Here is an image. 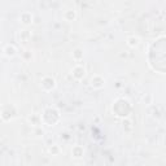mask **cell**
Instances as JSON below:
<instances>
[{"label": "cell", "mask_w": 166, "mask_h": 166, "mask_svg": "<svg viewBox=\"0 0 166 166\" xmlns=\"http://www.w3.org/2000/svg\"><path fill=\"white\" fill-rule=\"evenodd\" d=\"M4 53H5L8 57H13V56L17 53V49L14 48V46L8 44V46H5V48H4Z\"/></svg>", "instance_id": "7a4b0ae2"}, {"label": "cell", "mask_w": 166, "mask_h": 166, "mask_svg": "<svg viewBox=\"0 0 166 166\" xmlns=\"http://www.w3.org/2000/svg\"><path fill=\"white\" fill-rule=\"evenodd\" d=\"M127 44H128L130 47H136V46L139 44V38H136V37H131V38H128Z\"/></svg>", "instance_id": "3957f363"}, {"label": "cell", "mask_w": 166, "mask_h": 166, "mask_svg": "<svg viewBox=\"0 0 166 166\" xmlns=\"http://www.w3.org/2000/svg\"><path fill=\"white\" fill-rule=\"evenodd\" d=\"M73 75L77 78V79H81L82 77H84V68L81 65H77L73 70Z\"/></svg>", "instance_id": "6da1fadb"}]
</instances>
